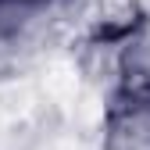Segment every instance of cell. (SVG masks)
Instances as JSON below:
<instances>
[{
	"instance_id": "cell-1",
	"label": "cell",
	"mask_w": 150,
	"mask_h": 150,
	"mask_svg": "<svg viewBox=\"0 0 150 150\" xmlns=\"http://www.w3.org/2000/svg\"><path fill=\"white\" fill-rule=\"evenodd\" d=\"M14 4H32V0H0V7H14Z\"/></svg>"
}]
</instances>
